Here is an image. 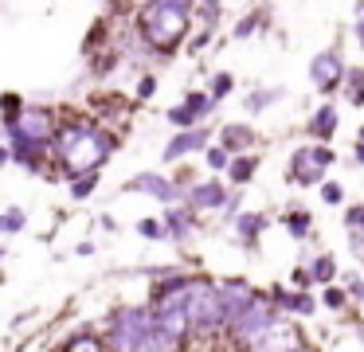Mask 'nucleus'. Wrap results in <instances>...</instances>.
<instances>
[{"label": "nucleus", "mask_w": 364, "mask_h": 352, "mask_svg": "<svg viewBox=\"0 0 364 352\" xmlns=\"http://www.w3.org/2000/svg\"><path fill=\"white\" fill-rule=\"evenodd\" d=\"M114 149H118V137L110 129H102L98 122H90V117H71V122L63 117L51 133V161L59 164L63 180L102 169L114 156Z\"/></svg>", "instance_id": "f257e3e1"}, {"label": "nucleus", "mask_w": 364, "mask_h": 352, "mask_svg": "<svg viewBox=\"0 0 364 352\" xmlns=\"http://www.w3.org/2000/svg\"><path fill=\"white\" fill-rule=\"evenodd\" d=\"M188 36H192V12H184V8L157 4V0H145L137 8V39H141L145 51L173 55L176 47H184Z\"/></svg>", "instance_id": "f03ea898"}, {"label": "nucleus", "mask_w": 364, "mask_h": 352, "mask_svg": "<svg viewBox=\"0 0 364 352\" xmlns=\"http://www.w3.org/2000/svg\"><path fill=\"white\" fill-rule=\"evenodd\" d=\"M184 313H188V325H192V348H196V344H223L228 321H223V305H220V294H215L212 274H200L188 286V294H184Z\"/></svg>", "instance_id": "7ed1b4c3"}, {"label": "nucleus", "mask_w": 364, "mask_h": 352, "mask_svg": "<svg viewBox=\"0 0 364 352\" xmlns=\"http://www.w3.org/2000/svg\"><path fill=\"white\" fill-rule=\"evenodd\" d=\"M149 317H153V309L145 302H137V305L126 302V305H118V309H110L102 321V329H98L106 352H145Z\"/></svg>", "instance_id": "20e7f679"}, {"label": "nucleus", "mask_w": 364, "mask_h": 352, "mask_svg": "<svg viewBox=\"0 0 364 352\" xmlns=\"http://www.w3.org/2000/svg\"><path fill=\"white\" fill-rule=\"evenodd\" d=\"M278 317H282V313L270 305L267 289H259V297H255V302L247 305L235 321H228V329H223V348H228V352H243L247 344H255L270 325H278Z\"/></svg>", "instance_id": "39448f33"}, {"label": "nucleus", "mask_w": 364, "mask_h": 352, "mask_svg": "<svg viewBox=\"0 0 364 352\" xmlns=\"http://www.w3.org/2000/svg\"><path fill=\"white\" fill-rule=\"evenodd\" d=\"M333 164H337V149L309 141V145H298L290 153V161H286V180H290L294 188H317L321 180H329Z\"/></svg>", "instance_id": "423d86ee"}, {"label": "nucleus", "mask_w": 364, "mask_h": 352, "mask_svg": "<svg viewBox=\"0 0 364 352\" xmlns=\"http://www.w3.org/2000/svg\"><path fill=\"white\" fill-rule=\"evenodd\" d=\"M345 55H341V47H321V51L309 59V82H314V90L321 94V98H333V94H341V82H345Z\"/></svg>", "instance_id": "0eeeda50"}, {"label": "nucleus", "mask_w": 364, "mask_h": 352, "mask_svg": "<svg viewBox=\"0 0 364 352\" xmlns=\"http://www.w3.org/2000/svg\"><path fill=\"white\" fill-rule=\"evenodd\" d=\"M267 297H270V305H274L282 317H294V321H314L317 317V289H294V286H270L267 289Z\"/></svg>", "instance_id": "6e6552de"}, {"label": "nucleus", "mask_w": 364, "mask_h": 352, "mask_svg": "<svg viewBox=\"0 0 364 352\" xmlns=\"http://www.w3.org/2000/svg\"><path fill=\"white\" fill-rule=\"evenodd\" d=\"M122 192L126 196H149V200H157V203H181L184 196H181V188L173 184V176H165V172H157V169H145V172H134V176L122 184Z\"/></svg>", "instance_id": "1a4fd4ad"}, {"label": "nucleus", "mask_w": 364, "mask_h": 352, "mask_svg": "<svg viewBox=\"0 0 364 352\" xmlns=\"http://www.w3.org/2000/svg\"><path fill=\"white\" fill-rule=\"evenodd\" d=\"M306 341V329H301V321L294 317H278V325H270L267 333L259 336L255 344H247L243 352H298Z\"/></svg>", "instance_id": "9d476101"}, {"label": "nucleus", "mask_w": 364, "mask_h": 352, "mask_svg": "<svg viewBox=\"0 0 364 352\" xmlns=\"http://www.w3.org/2000/svg\"><path fill=\"white\" fill-rule=\"evenodd\" d=\"M215 106H220V102L208 90H192V94H184V102H176V106L165 110V122L173 125V129H192V125H204L208 117L215 114Z\"/></svg>", "instance_id": "9b49d317"}, {"label": "nucleus", "mask_w": 364, "mask_h": 352, "mask_svg": "<svg viewBox=\"0 0 364 352\" xmlns=\"http://www.w3.org/2000/svg\"><path fill=\"white\" fill-rule=\"evenodd\" d=\"M59 125V114L51 106H32L28 102L24 110H20V117L9 125L4 133H20V137H32V141H43V145H51V133H55Z\"/></svg>", "instance_id": "f8f14e48"}, {"label": "nucleus", "mask_w": 364, "mask_h": 352, "mask_svg": "<svg viewBox=\"0 0 364 352\" xmlns=\"http://www.w3.org/2000/svg\"><path fill=\"white\" fill-rule=\"evenodd\" d=\"M215 141V129H208V125H192V129H176L173 137L165 141V149H161V161L165 164H176L184 161V156H196L204 153L208 145Z\"/></svg>", "instance_id": "ddd939ff"}, {"label": "nucleus", "mask_w": 364, "mask_h": 352, "mask_svg": "<svg viewBox=\"0 0 364 352\" xmlns=\"http://www.w3.org/2000/svg\"><path fill=\"white\" fill-rule=\"evenodd\" d=\"M228 180H220V176H208V180H196V184L184 192V200L181 203H188L196 215H215V211L223 208V200H228Z\"/></svg>", "instance_id": "4468645a"}, {"label": "nucleus", "mask_w": 364, "mask_h": 352, "mask_svg": "<svg viewBox=\"0 0 364 352\" xmlns=\"http://www.w3.org/2000/svg\"><path fill=\"white\" fill-rule=\"evenodd\" d=\"M161 223H165V231H168V242H176V247H188V242L204 231L200 215L188 208V203H168L165 215H161Z\"/></svg>", "instance_id": "2eb2a0df"}, {"label": "nucleus", "mask_w": 364, "mask_h": 352, "mask_svg": "<svg viewBox=\"0 0 364 352\" xmlns=\"http://www.w3.org/2000/svg\"><path fill=\"white\" fill-rule=\"evenodd\" d=\"M215 294H220L223 305V321H235L259 297V286H251L247 278H215Z\"/></svg>", "instance_id": "dca6fc26"}, {"label": "nucleus", "mask_w": 364, "mask_h": 352, "mask_svg": "<svg viewBox=\"0 0 364 352\" xmlns=\"http://www.w3.org/2000/svg\"><path fill=\"white\" fill-rule=\"evenodd\" d=\"M228 227H231V239H235L243 250H259L262 235L270 231V215H267V211H251V208H243Z\"/></svg>", "instance_id": "f3484780"}, {"label": "nucleus", "mask_w": 364, "mask_h": 352, "mask_svg": "<svg viewBox=\"0 0 364 352\" xmlns=\"http://www.w3.org/2000/svg\"><path fill=\"white\" fill-rule=\"evenodd\" d=\"M4 145L12 149V164H20L24 172H40L51 161V145L32 137H20V133H4Z\"/></svg>", "instance_id": "a211bd4d"}, {"label": "nucleus", "mask_w": 364, "mask_h": 352, "mask_svg": "<svg viewBox=\"0 0 364 352\" xmlns=\"http://www.w3.org/2000/svg\"><path fill=\"white\" fill-rule=\"evenodd\" d=\"M337 129H341V110H337V102H317L314 114L306 117L309 141H317V145H333Z\"/></svg>", "instance_id": "6ab92c4d"}, {"label": "nucleus", "mask_w": 364, "mask_h": 352, "mask_svg": "<svg viewBox=\"0 0 364 352\" xmlns=\"http://www.w3.org/2000/svg\"><path fill=\"white\" fill-rule=\"evenodd\" d=\"M215 145H223L231 156L255 153V149H259V133H255V125H247V122H228V125L215 129Z\"/></svg>", "instance_id": "aec40b11"}, {"label": "nucleus", "mask_w": 364, "mask_h": 352, "mask_svg": "<svg viewBox=\"0 0 364 352\" xmlns=\"http://www.w3.org/2000/svg\"><path fill=\"white\" fill-rule=\"evenodd\" d=\"M278 227H282V231L290 235L294 242H301V247L317 242V231H314V211L301 208V203H290V208L282 211V219H278Z\"/></svg>", "instance_id": "412c9836"}, {"label": "nucleus", "mask_w": 364, "mask_h": 352, "mask_svg": "<svg viewBox=\"0 0 364 352\" xmlns=\"http://www.w3.org/2000/svg\"><path fill=\"white\" fill-rule=\"evenodd\" d=\"M301 262L309 266V278H314V286H333V282L341 278V262L333 258V250H317V255H306Z\"/></svg>", "instance_id": "4be33fe9"}, {"label": "nucleus", "mask_w": 364, "mask_h": 352, "mask_svg": "<svg viewBox=\"0 0 364 352\" xmlns=\"http://www.w3.org/2000/svg\"><path fill=\"white\" fill-rule=\"evenodd\" d=\"M317 305H321L325 313H333V317H348V313L356 309L353 297H348V289L341 286V282H333V286H317Z\"/></svg>", "instance_id": "5701e85b"}, {"label": "nucleus", "mask_w": 364, "mask_h": 352, "mask_svg": "<svg viewBox=\"0 0 364 352\" xmlns=\"http://www.w3.org/2000/svg\"><path fill=\"white\" fill-rule=\"evenodd\" d=\"M259 153H239V156H231V164H228V188H247L255 176H259Z\"/></svg>", "instance_id": "b1692460"}, {"label": "nucleus", "mask_w": 364, "mask_h": 352, "mask_svg": "<svg viewBox=\"0 0 364 352\" xmlns=\"http://www.w3.org/2000/svg\"><path fill=\"white\" fill-rule=\"evenodd\" d=\"M55 352H106V344H102V336H98V329L82 325V329H75L67 341H59Z\"/></svg>", "instance_id": "393cba45"}, {"label": "nucleus", "mask_w": 364, "mask_h": 352, "mask_svg": "<svg viewBox=\"0 0 364 352\" xmlns=\"http://www.w3.org/2000/svg\"><path fill=\"white\" fill-rule=\"evenodd\" d=\"M63 184H67V200L82 203V200H90V196L98 192V184H102V169H95V172H79V176L63 180Z\"/></svg>", "instance_id": "a878e982"}, {"label": "nucleus", "mask_w": 364, "mask_h": 352, "mask_svg": "<svg viewBox=\"0 0 364 352\" xmlns=\"http://www.w3.org/2000/svg\"><path fill=\"white\" fill-rule=\"evenodd\" d=\"M262 28H270V12H267V8H251L247 16H239V20H235L231 39H251V36H259Z\"/></svg>", "instance_id": "bb28decb"}, {"label": "nucleus", "mask_w": 364, "mask_h": 352, "mask_svg": "<svg viewBox=\"0 0 364 352\" xmlns=\"http://www.w3.org/2000/svg\"><path fill=\"white\" fill-rule=\"evenodd\" d=\"M278 98H286L282 86H259V90H251V94L243 98V110H247V114H267V110L274 106Z\"/></svg>", "instance_id": "cd10ccee"}, {"label": "nucleus", "mask_w": 364, "mask_h": 352, "mask_svg": "<svg viewBox=\"0 0 364 352\" xmlns=\"http://www.w3.org/2000/svg\"><path fill=\"white\" fill-rule=\"evenodd\" d=\"M341 94H345L348 106L364 110V67H345V82H341Z\"/></svg>", "instance_id": "c85d7f7f"}, {"label": "nucleus", "mask_w": 364, "mask_h": 352, "mask_svg": "<svg viewBox=\"0 0 364 352\" xmlns=\"http://www.w3.org/2000/svg\"><path fill=\"white\" fill-rule=\"evenodd\" d=\"M192 20H200V28L215 31V28H220V20H223V0H196Z\"/></svg>", "instance_id": "c756f323"}, {"label": "nucleus", "mask_w": 364, "mask_h": 352, "mask_svg": "<svg viewBox=\"0 0 364 352\" xmlns=\"http://www.w3.org/2000/svg\"><path fill=\"white\" fill-rule=\"evenodd\" d=\"M24 227H28V211L24 208H4V211H0V239L20 235Z\"/></svg>", "instance_id": "7c9ffc66"}, {"label": "nucleus", "mask_w": 364, "mask_h": 352, "mask_svg": "<svg viewBox=\"0 0 364 352\" xmlns=\"http://www.w3.org/2000/svg\"><path fill=\"white\" fill-rule=\"evenodd\" d=\"M200 156H204V169L212 172V176H220V172H228V164H231V153H228L223 145H215V141H212V145H208Z\"/></svg>", "instance_id": "2f4dec72"}, {"label": "nucleus", "mask_w": 364, "mask_h": 352, "mask_svg": "<svg viewBox=\"0 0 364 352\" xmlns=\"http://www.w3.org/2000/svg\"><path fill=\"white\" fill-rule=\"evenodd\" d=\"M24 106H28V102L20 98V94L4 90V94H0V125H4V129H9V125L16 122V117H20V110H24Z\"/></svg>", "instance_id": "473e14b6"}, {"label": "nucleus", "mask_w": 364, "mask_h": 352, "mask_svg": "<svg viewBox=\"0 0 364 352\" xmlns=\"http://www.w3.org/2000/svg\"><path fill=\"white\" fill-rule=\"evenodd\" d=\"M337 282L348 289V297H353V305H356V309L364 313V274H360V270H345Z\"/></svg>", "instance_id": "72a5a7b5"}, {"label": "nucleus", "mask_w": 364, "mask_h": 352, "mask_svg": "<svg viewBox=\"0 0 364 352\" xmlns=\"http://www.w3.org/2000/svg\"><path fill=\"white\" fill-rule=\"evenodd\" d=\"M137 235H141L145 242H168V231H165V223H161L157 215L137 219Z\"/></svg>", "instance_id": "f704fd0d"}, {"label": "nucleus", "mask_w": 364, "mask_h": 352, "mask_svg": "<svg viewBox=\"0 0 364 352\" xmlns=\"http://www.w3.org/2000/svg\"><path fill=\"white\" fill-rule=\"evenodd\" d=\"M317 200L325 203V208H341V203H345V184H341V180H321V184H317Z\"/></svg>", "instance_id": "c9c22d12"}, {"label": "nucleus", "mask_w": 364, "mask_h": 352, "mask_svg": "<svg viewBox=\"0 0 364 352\" xmlns=\"http://www.w3.org/2000/svg\"><path fill=\"white\" fill-rule=\"evenodd\" d=\"M231 90H235V75H231V70H215L212 82H208V94H212L215 102H223Z\"/></svg>", "instance_id": "e433bc0d"}, {"label": "nucleus", "mask_w": 364, "mask_h": 352, "mask_svg": "<svg viewBox=\"0 0 364 352\" xmlns=\"http://www.w3.org/2000/svg\"><path fill=\"white\" fill-rule=\"evenodd\" d=\"M239 211H243V188H231V192H228V200H223V208L215 211V215H220V227H228L231 219L239 215Z\"/></svg>", "instance_id": "4c0bfd02"}, {"label": "nucleus", "mask_w": 364, "mask_h": 352, "mask_svg": "<svg viewBox=\"0 0 364 352\" xmlns=\"http://www.w3.org/2000/svg\"><path fill=\"white\" fill-rule=\"evenodd\" d=\"M153 94H157V75H153V70H145V75L137 78V86H134V102H149Z\"/></svg>", "instance_id": "58836bf2"}, {"label": "nucleus", "mask_w": 364, "mask_h": 352, "mask_svg": "<svg viewBox=\"0 0 364 352\" xmlns=\"http://www.w3.org/2000/svg\"><path fill=\"white\" fill-rule=\"evenodd\" d=\"M345 231H360L364 235V203H348L345 208Z\"/></svg>", "instance_id": "ea45409f"}, {"label": "nucleus", "mask_w": 364, "mask_h": 352, "mask_svg": "<svg viewBox=\"0 0 364 352\" xmlns=\"http://www.w3.org/2000/svg\"><path fill=\"white\" fill-rule=\"evenodd\" d=\"M290 286H294V289H317L314 278H309V266H306V262H298V266L290 270Z\"/></svg>", "instance_id": "a19ab883"}, {"label": "nucleus", "mask_w": 364, "mask_h": 352, "mask_svg": "<svg viewBox=\"0 0 364 352\" xmlns=\"http://www.w3.org/2000/svg\"><path fill=\"white\" fill-rule=\"evenodd\" d=\"M212 39H215V31L200 28L196 36H188V51H192V55H200V51H204V47H212Z\"/></svg>", "instance_id": "79ce46f5"}, {"label": "nucleus", "mask_w": 364, "mask_h": 352, "mask_svg": "<svg viewBox=\"0 0 364 352\" xmlns=\"http://www.w3.org/2000/svg\"><path fill=\"white\" fill-rule=\"evenodd\" d=\"M353 39L364 51V0H356V20H353Z\"/></svg>", "instance_id": "37998d69"}, {"label": "nucleus", "mask_w": 364, "mask_h": 352, "mask_svg": "<svg viewBox=\"0 0 364 352\" xmlns=\"http://www.w3.org/2000/svg\"><path fill=\"white\" fill-rule=\"evenodd\" d=\"M157 4H173V8H184V12H196V0H157Z\"/></svg>", "instance_id": "c03bdc74"}, {"label": "nucleus", "mask_w": 364, "mask_h": 352, "mask_svg": "<svg viewBox=\"0 0 364 352\" xmlns=\"http://www.w3.org/2000/svg\"><path fill=\"white\" fill-rule=\"evenodd\" d=\"M353 164L364 169V141H353Z\"/></svg>", "instance_id": "a18cd8bd"}, {"label": "nucleus", "mask_w": 364, "mask_h": 352, "mask_svg": "<svg viewBox=\"0 0 364 352\" xmlns=\"http://www.w3.org/2000/svg\"><path fill=\"white\" fill-rule=\"evenodd\" d=\"M353 336H356V344H360V352H364V317L353 321Z\"/></svg>", "instance_id": "49530a36"}, {"label": "nucleus", "mask_w": 364, "mask_h": 352, "mask_svg": "<svg viewBox=\"0 0 364 352\" xmlns=\"http://www.w3.org/2000/svg\"><path fill=\"white\" fill-rule=\"evenodd\" d=\"M9 164H12V149L0 145V169H9Z\"/></svg>", "instance_id": "de8ad7c7"}, {"label": "nucleus", "mask_w": 364, "mask_h": 352, "mask_svg": "<svg viewBox=\"0 0 364 352\" xmlns=\"http://www.w3.org/2000/svg\"><path fill=\"white\" fill-rule=\"evenodd\" d=\"M75 255H79V258H87V255H95V242H79V247H75Z\"/></svg>", "instance_id": "09e8293b"}, {"label": "nucleus", "mask_w": 364, "mask_h": 352, "mask_svg": "<svg viewBox=\"0 0 364 352\" xmlns=\"http://www.w3.org/2000/svg\"><path fill=\"white\" fill-rule=\"evenodd\" d=\"M98 223H102V231H118V223H114V215H102Z\"/></svg>", "instance_id": "8fccbe9b"}, {"label": "nucleus", "mask_w": 364, "mask_h": 352, "mask_svg": "<svg viewBox=\"0 0 364 352\" xmlns=\"http://www.w3.org/2000/svg\"><path fill=\"white\" fill-rule=\"evenodd\" d=\"M4 258H9V247H4V242H0V266H4Z\"/></svg>", "instance_id": "3c124183"}, {"label": "nucleus", "mask_w": 364, "mask_h": 352, "mask_svg": "<svg viewBox=\"0 0 364 352\" xmlns=\"http://www.w3.org/2000/svg\"><path fill=\"white\" fill-rule=\"evenodd\" d=\"M298 352H317V348H314V344H301V348H298Z\"/></svg>", "instance_id": "603ef678"}, {"label": "nucleus", "mask_w": 364, "mask_h": 352, "mask_svg": "<svg viewBox=\"0 0 364 352\" xmlns=\"http://www.w3.org/2000/svg\"><path fill=\"white\" fill-rule=\"evenodd\" d=\"M356 141H364V125H360V129H356Z\"/></svg>", "instance_id": "864d4df0"}, {"label": "nucleus", "mask_w": 364, "mask_h": 352, "mask_svg": "<svg viewBox=\"0 0 364 352\" xmlns=\"http://www.w3.org/2000/svg\"><path fill=\"white\" fill-rule=\"evenodd\" d=\"M0 286H4V270H0Z\"/></svg>", "instance_id": "5fc2aeb1"}]
</instances>
